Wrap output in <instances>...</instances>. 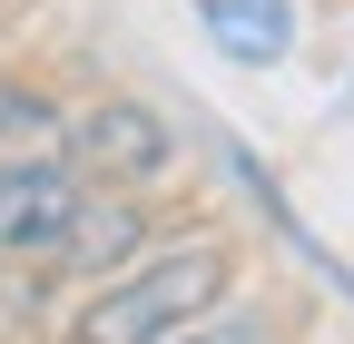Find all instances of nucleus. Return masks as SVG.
I'll list each match as a JSON object with an SVG mask.
<instances>
[{"mask_svg": "<svg viewBox=\"0 0 354 344\" xmlns=\"http://www.w3.org/2000/svg\"><path fill=\"white\" fill-rule=\"evenodd\" d=\"M39 128H50L39 99H0V138H39Z\"/></svg>", "mask_w": 354, "mask_h": 344, "instance_id": "6", "label": "nucleus"}, {"mask_svg": "<svg viewBox=\"0 0 354 344\" xmlns=\"http://www.w3.org/2000/svg\"><path fill=\"white\" fill-rule=\"evenodd\" d=\"M187 10L207 20L216 50L246 59V69H266V59H286V50H295V10H286V0H187Z\"/></svg>", "mask_w": 354, "mask_h": 344, "instance_id": "5", "label": "nucleus"}, {"mask_svg": "<svg viewBox=\"0 0 354 344\" xmlns=\"http://www.w3.org/2000/svg\"><path fill=\"white\" fill-rule=\"evenodd\" d=\"M79 207V178L50 157H0V256H50Z\"/></svg>", "mask_w": 354, "mask_h": 344, "instance_id": "3", "label": "nucleus"}, {"mask_svg": "<svg viewBox=\"0 0 354 344\" xmlns=\"http://www.w3.org/2000/svg\"><path fill=\"white\" fill-rule=\"evenodd\" d=\"M187 344H266V325H256V315H227V325H197Z\"/></svg>", "mask_w": 354, "mask_h": 344, "instance_id": "7", "label": "nucleus"}, {"mask_svg": "<svg viewBox=\"0 0 354 344\" xmlns=\"http://www.w3.org/2000/svg\"><path fill=\"white\" fill-rule=\"evenodd\" d=\"M138 236H148V227H138V207H128L118 187H109V197H88V187H79V207H69V227H59L50 256H59L69 276H118L128 256H138Z\"/></svg>", "mask_w": 354, "mask_h": 344, "instance_id": "4", "label": "nucleus"}, {"mask_svg": "<svg viewBox=\"0 0 354 344\" xmlns=\"http://www.w3.org/2000/svg\"><path fill=\"white\" fill-rule=\"evenodd\" d=\"M69 148H79V167H99L109 187H128V178H158L177 138H167L158 108H138V99H99L88 118H69Z\"/></svg>", "mask_w": 354, "mask_h": 344, "instance_id": "2", "label": "nucleus"}, {"mask_svg": "<svg viewBox=\"0 0 354 344\" xmlns=\"http://www.w3.org/2000/svg\"><path fill=\"white\" fill-rule=\"evenodd\" d=\"M216 295H227V256L216 246H177V256H148V266H118L69 344H167V334H187Z\"/></svg>", "mask_w": 354, "mask_h": 344, "instance_id": "1", "label": "nucleus"}]
</instances>
